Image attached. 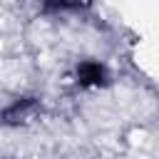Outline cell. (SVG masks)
<instances>
[{"instance_id":"obj_1","label":"cell","mask_w":159,"mask_h":159,"mask_svg":"<svg viewBox=\"0 0 159 159\" xmlns=\"http://www.w3.org/2000/svg\"><path fill=\"white\" fill-rule=\"evenodd\" d=\"M109 75H107V67L97 60H84L77 65V82L82 87H102L107 84Z\"/></svg>"},{"instance_id":"obj_2","label":"cell","mask_w":159,"mask_h":159,"mask_svg":"<svg viewBox=\"0 0 159 159\" xmlns=\"http://www.w3.org/2000/svg\"><path fill=\"white\" fill-rule=\"evenodd\" d=\"M35 114H37V102L30 99V97H25V99L12 102L0 117H2L5 124H25V122H30Z\"/></svg>"},{"instance_id":"obj_3","label":"cell","mask_w":159,"mask_h":159,"mask_svg":"<svg viewBox=\"0 0 159 159\" xmlns=\"http://www.w3.org/2000/svg\"><path fill=\"white\" fill-rule=\"evenodd\" d=\"M42 5L47 10H70V7H77L80 0H42Z\"/></svg>"}]
</instances>
